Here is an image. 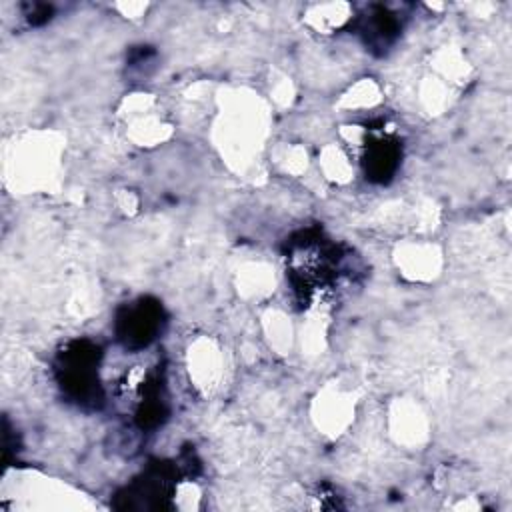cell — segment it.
Returning <instances> with one entry per match:
<instances>
[{
	"instance_id": "1",
	"label": "cell",
	"mask_w": 512,
	"mask_h": 512,
	"mask_svg": "<svg viewBox=\"0 0 512 512\" xmlns=\"http://www.w3.org/2000/svg\"><path fill=\"white\" fill-rule=\"evenodd\" d=\"M98 360V348L90 342L72 344L62 356V386L78 400L96 396L94 364Z\"/></svg>"
},
{
	"instance_id": "3",
	"label": "cell",
	"mask_w": 512,
	"mask_h": 512,
	"mask_svg": "<svg viewBox=\"0 0 512 512\" xmlns=\"http://www.w3.org/2000/svg\"><path fill=\"white\" fill-rule=\"evenodd\" d=\"M396 160H398V150L392 144L378 142L376 146H372L368 152L370 178L374 180L388 178L396 168Z\"/></svg>"
},
{
	"instance_id": "2",
	"label": "cell",
	"mask_w": 512,
	"mask_h": 512,
	"mask_svg": "<svg viewBox=\"0 0 512 512\" xmlns=\"http://www.w3.org/2000/svg\"><path fill=\"white\" fill-rule=\"evenodd\" d=\"M162 308L152 300H140L118 316V332L126 346H146L158 332Z\"/></svg>"
}]
</instances>
